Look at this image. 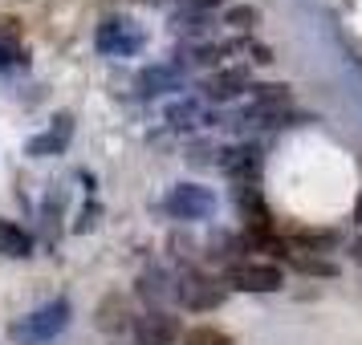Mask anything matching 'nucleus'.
<instances>
[{
  "label": "nucleus",
  "instance_id": "nucleus-1",
  "mask_svg": "<svg viewBox=\"0 0 362 345\" xmlns=\"http://www.w3.org/2000/svg\"><path fill=\"white\" fill-rule=\"evenodd\" d=\"M69 317H74L69 296H53L49 305H41V309L17 317V321L8 325V337L17 345H49L53 337L69 325Z\"/></svg>",
  "mask_w": 362,
  "mask_h": 345
},
{
  "label": "nucleus",
  "instance_id": "nucleus-2",
  "mask_svg": "<svg viewBox=\"0 0 362 345\" xmlns=\"http://www.w3.org/2000/svg\"><path fill=\"white\" fill-rule=\"evenodd\" d=\"M175 296L187 313H212L228 301V284H224V277H212L204 268H187L175 284Z\"/></svg>",
  "mask_w": 362,
  "mask_h": 345
},
{
  "label": "nucleus",
  "instance_id": "nucleus-3",
  "mask_svg": "<svg viewBox=\"0 0 362 345\" xmlns=\"http://www.w3.org/2000/svg\"><path fill=\"white\" fill-rule=\"evenodd\" d=\"M94 45L106 57H134V53L147 49V29L127 17H106L98 25V33H94Z\"/></svg>",
  "mask_w": 362,
  "mask_h": 345
},
{
  "label": "nucleus",
  "instance_id": "nucleus-4",
  "mask_svg": "<svg viewBox=\"0 0 362 345\" xmlns=\"http://www.w3.org/2000/svg\"><path fill=\"white\" fill-rule=\"evenodd\" d=\"M163 207H167V215L196 224V219H212L216 207H220V199H216V191L204 187V183H175L163 195Z\"/></svg>",
  "mask_w": 362,
  "mask_h": 345
},
{
  "label": "nucleus",
  "instance_id": "nucleus-5",
  "mask_svg": "<svg viewBox=\"0 0 362 345\" xmlns=\"http://www.w3.org/2000/svg\"><path fill=\"white\" fill-rule=\"evenodd\" d=\"M224 284L236 293H277L285 284V272L273 260H232L224 268Z\"/></svg>",
  "mask_w": 362,
  "mask_h": 345
},
{
  "label": "nucleus",
  "instance_id": "nucleus-6",
  "mask_svg": "<svg viewBox=\"0 0 362 345\" xmlns=\"http://www.w3.org/2000/svg\"><path fill=\"white\" fill-rule=\"evenodd\" d=\"M131 333H134L139 345H175V341H183L180 317H171V313H163V309H147L143 317H134Z\"/></svg>",
  "mask_w": 362,
  "mask_h": 345
},
{
  "label": "nucleus",
  "instance_id": "nucleus-7",
  "mask_svg": "<svg viewBox=\"0 0 362 345\" xmlns=\"http://www.w3.org/2000/svg\"><path fill=\"white\" fill-rule=\"evenodd\" d=\"M69 138H74V114L62 110V114H53L49 131L25 143V155H29V159H53V155H66Z\"/></svg>",
  "mask_w": 362,
  "mask_h": 345
},
{
  "label": "nucleus",
  "instance_id": "nucleus-8",
  "mask_svg": "<svg viewBox=\"0 0 362 345\" xmlns=\"http://www.w3.org/2000/svg\"><path fill=\"white\" fill-rule=\"evenodd\" d=\"M248 90V69L245 66H232V69H220V73H208L199 82V98L208 102H232L240 98Z\"/></svg>",
  "mask_w": 362,
  "mask_h": 345
},
{
  "label": "nucleus",
  "instance_id": "nucleus-9",
  "mask_svg": "<svg viewBox=\"0 0 362 345\" xmlns=\"http://www.w3.org/2000/svg\"><path fill=\"white\" fill-rule=\"evenodd\" d=\"M236 207H240V219H245L248 231H273V212H269L264 191L257 183H240L236 187Z\"/></svg>",
  "mask_w": 362,
  "mask_h": 345
},
{
  "label": "nucleus",
  "instance_id": "nucleus-10",
  "mask_svg": "<svg viewBox=\"0 0 362 345\" xmlns=\"http://www.w3.org/2000/svg\"><path fill=\"white\" fill-rule=\"evenodd\" d=\"M94 321H98V329H106V333H122V329H131V325H134L131 301H127L122 293H110V296L98 305Z\"/></svg>",
  "mask_w": 362,
  "mask_h": 345
},
{
  "label": "nucleus",
  "instance_id": "nucleus-11",
  "mask_svg": "<svg viewBox=\"0 0 362 345\" xmlns=\"http://www.w3.org/2000/svg\"><path fill=\"white\" fill-rule=\"evenodd\" d=\"M220 167L228 171L232 179L240 183H257V171H261V155H257V147H228L224 150V159H220Z\"/></svg>",
  "mask_w": 362,
  "mask_h": 345
},
{
  "label": "nucleus",
  "instance_id": "nucleus-12",
  "mask_svg": "<svg viewBox=\"0 0 362 345\" xmlns=\"http://www.w3.org/2000/svg\"><path fill=\"white\" fill-rule=\"evenodd\" d=\"M139 90H143V94H171V90H183V69L167 66V61L147 66L139 73Z\"/></svg>",
  "mask_w": 362,
  "mask_h": 345
},
{
  "label": "nucleus",
  "instance_id": "nucleus-13",
  "mask_svg": "<svg viewBox=\"0 0 362 345\" xmlns=\"http://www.w3.org/2000/svg\"><path fill=\"white\" fill-rule=\"evenodd\" d=\"M0 256L4 260H29L33 256V236L4 215H0Z\"/></svg>",
  "mask_w": 362,
  "mask_h": 345
},
{
  "label": "nucleus",
  "instance_id": "nucleus-14",
  "mask_svg": "<svg viewBox=\"0 0 362 345\" xmlns=\"http://www.w3.org/2000/svg\"><path fill=\"white\" fill-rule=\"evenodd\" d=\"M289 244H293V252L322 256V252H329V248L338 244V231L334 228H289Z\"/></svg>",
  "mask_w": 362,
  "mask_h": 345
},
{
  "label": "nucleus",
  "instance_id": "nucleus-15",
  "mask_svg": "<svg viewBox=\"0 0 362 345\" xmlns=\"http://www.w3.org/2000/svg\"><path fill=\"white\" fill-rule=\"evenodd\" d=\"M285 260H289V268L301 272V277H317V280H334L338 277V264L326 260V256H313V252H289Z\"/></svg>",
  "mask_w": 362,
  "mask_h": 345
},
{
  "label": "nucleus",
  "instance_id": "nucleus-16",
  "mask_svg": "<svg viewBox=\"0 0 362 345\" xmlns=\"http://www.w3.org/2000/svg\"><path fill=\"white\" fill-rule=\"evenodd\" d=\"M240 122H245V126H269V131H273V126H285V122H289V110H285V106H261V102H257L252 110L240 114Z\"/></svg>",
  "mask_w": 362,
  "mask_h": 345
},
{
  "label": "nucleus",
  "instance_id": "nucleus-17",
  "mask_svg": "<svg viewBox=\"0 0 362 345\" xmlns=\"http://www.w3.org/2000/svg\"><path fill=\"white\" fill-rule=\"evenodd\" d=\"M183 345H232V337L216 325H196L183 333Z\"/></svg>",
  "mask_w": 362,
  "mask_h": 345
},
{
  "label": "nucleus",
  "instance_id": "nucleus-18",
  "mask_svg": "<svg viewBox=\"0 0 362 345\" xmlns=\"http://www.w3.org/2000/svg\"><path fill=\"white\" fill-rule=\"evenodd\" d=\"M187 57H192V66H216L220 57H228V45H208V41H196V45H187Z\"/></svg>",
  "mask_w": 362,
  "mask_h": 345
},
{
  "label": "nucleus",
  "instance_id": "nucleus-19",
  "mask_svg": "<svg viewBox=\"0 0 362 345\" xmlns=\"http://www.w3.org/2000/svg\"><path fill=\"white\" fill-rule=\"evenodd\" d=\"M204 118V106L199 102H175V106H167V122L171 126H192Z\"/></svg>",
  "mask_w": 362,
  "mask_h": 345
},
{
  "label": "nucleus",
  "instance_id": "nucleus-20",
  "mask_svg": "<svg viewBox=\"0 0 362 345\" xmlns=\"http://www.w3.org/2000/svg\"><path fill=\"white\" fill-rule=\"evenodd\" d=\"M252 90V98L261 102V106H285L289 102V85H281V82H269V85H248Z\"/></svg>",
  "mask_w": 362,
  "mask_h": 345
},
{
  "label": "nucleus",
  "instance_id": "nucleus-21",
  "mask_svg": "<svg viewBox=\"0 0 362 345\" xmlns=\"http://www.w3.org/2000/svg\"><path fill=\"white\" fill-rule=\"evenodd\" d=\"M228 25H236V29H252V25H257V8H248V4L228 8Z\"/></svg>",
  "mask_w": 362,
  "mask_h": 345
},
{
  "label": "nucleus",
  "instance_id": "nucleus-22",
  "mask_svg": "<svg viewBox=\"0 0 362 345\" xmlns=\"http://www.w3.org/2000/svg\"><path fill=\"white\" fill-rule=\"evenodd\" d=\"M204 20H208V13H180V17H175V29H180V33H199Z\"/></svg>",
  "mask_w": 362,
  "mask_h": 345
},
{
  "label": "nucleus",
  "instance_id": "nucleus-23",
  "mask_svg": "<svg viewBox=\"0 0 362 345\" xmlns=\"http://www.w3.org/2000/svg\"><path fill=\"white\" fill-rule=\"evenodd\" d=\"M183 4H192V8H199V13H204V8H212V4H220V0H183Z\"/></svg>",
  "mask_w": 362,
  "mask_h": 345
},
{
  "label": "nucleus",
  "instance_id": "nucleus-24",
  "mask_svg": "<svg viewBox=\"0 0 362 345\" xmlns=\"http://www.w3.org/2000/svg\"><path fill=\"white\" fill-rule=\"evenodd\" d=\"M8 66V45H4V41H0V69Z\"/></svg>",
  "mask_w": 362,
  "mask_h": 345
},
{
  "label": "nucleus",
  "instance_id": "nucleus-25",
  "mask_svg": "<svg viewBox=\"0 0 362 345\" xmlns=\"http://www.w3.org/2000/svg\"><path fill=\"white\" fill-rule=\"evenodd\" d=\"M354 219L362 224V195H358V203H354Z\"/></svg>",
  "mask_w": 362,
  "mask_h": 345
},
{
  "label": "nucleus",
  "instance_id": "nucleus-26",
  "mask_svg": "<svg viewBox=\"0 0 362 345\" xmlns=\"http://www.w3.org/2000/svg\"><path fill=\"white\" fill-rule=\"evenodd\" d=\"M354 260H362V240H358V244H354Z\"/></svg>",
  "mask_w": 362,
  "mask_h": 345
}]
</instances>
